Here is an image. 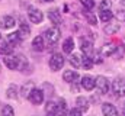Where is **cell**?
I'll list each match as a JSON object with an SVG mask.
<instances>
[{
  "instance_id": "obj_1",
  "label": "cell",
  "mask_w": 125,
  "mask_h": 116,
  "mask_svg": "<svg viewBox=\"0 0 125 116\" xmlns=\"http://www.w3.org/2000/svg\"><path fill=\"white\" fill-rule=\"evenodd\" d=\"M60 36H61V32L57 26H52V28H48L45 32H44V39L47 42L48 47H54L58 44L60 41Z\"/></svg>"
},
{
  "instance_id": "obj_2",
  "label": "cell",
  "mask_w": 125,
  "mask_h": 116,
  "mask_svg": "<svg viewBox=\"0 0 125 116\" xmlns=\"http://www.w3.org/2000/svg\"><path fill=\"white\" fill-rule=\"evenodd\" d=\"M64 64H65V58L60 52L52 54L51 58H50V61H48V65H50L51 71H60L62 67H64Z\"/></svg>"
},
{
  "instance_id": "obj_3",
  "label": "cell",
  "mask_w": 125,
  "mask_h": 116,
  "mask_svg": "<svg viewBox=\"0 0 125 116\" xmlns=\"http://www.w3.org/2000/svg\"><path fill=\"white\" fill-rule=\"evenodd\" d=\"M112 93L115 97L125 96V77H116L112 81Z\"/></svg>"
},
{
  "instance_id": "obj_4",
  "label": "cell",
  "mask_w": 125,
  "mask_h": 116,
  "mask_svg": "<svg viewBox=\"0 0 125 116\" xmlns=\"http://www.w3.org/2000/svg\"><path fill=\"white\" fill-rule=\"evenodd\" d=\"M44 94H45V93H44V90H42V88H38V87H35L31 93H29V96H28V100L31 102V105L38 106V105H41V103L44 102Z\"/></svg>"
},
{
  "instance_id": "obj_5",
  "label": "cell",
  "mask_w": 125,
  "mask_h": 116,
  "mask_svg": "<svg viewBox=\"0 0 125 116\" xmlns=\"http://www.w3.org/2000/svg\"><path fill=\"white\" fill-rule=\"evenodd\" d=\"M28 19L31 20L32 23H41L44 20V13L35 7V6H29L28 7Z\"/></svg>"
},
{
  "instance_id": "obj_6",
  "label": "cell",
  "mask_w": 125,
  "mask_h": 116,
  "mask_svg": "<svg viewBox=\"0 0 125 116\" xmlns=\"http://www.w3.org/2000/svg\"><path fill=\"white\" fill-rule=\"evenodd\" d=\"M3 62H4V65H6L9 70H12V71L19 70V68H21V64H22L21 57H15V55H4Z\"/></svg>"
},
{
  "instance_id": "obj_7",
  "label": "cell",
  "mask_w": 125,
  "mask_h": 116,
  "mask_svg": "<svg viewBox=\"0 0 125 116\" xmlns=\"http://www.w3.org/2000/svg\"><path fill=\"white\" fill-rule=\"evenodd\" d=\"M94 81H96V88L99 90V93L100 94H106L108 91H109V80L105 77V76H97L96 78H94Z\"/></svg>"
},
{
  "instance_id": "obj_8",
  "label": "cell",
  "mask_w": 125,
  "mask_h": 116,
  "mask_svg": "<svg viewBox=\"0 0 125 116\" xmlns=\"http://www.w3.org/2000/svg\"><path fill=\"white\" fill-rule=\"evenodd\" d=\"M16 26V19L10 15H4V16H0V28L1 29H13Z\"/></svg>"
},
{
  "instance_id": "obj_9",
  "label": "cell",
  "mask_w": 125,
  "mask_h": 116,
  "mask_svg": "<svg viewBox=\"0 0 125 116\" xmlns=\"http://www.w3.org/2000/svg\"><path fill=\"white\" fill-rule=\"evenodd\" d=\"M48 19H50V22H51L54 26H58V25L61 23V20H62L61 13H60V9H57V7L50 9V10H48Z\"/></svg>"
},
{
  "instance_id": "obj_10",
  "label": "cell",
  "mask_w": 125,
  "mask_h": 116,
  "mask_svg": "<svg viewBox=\"0 0 125 116\" xmlns=\"http://www.w3.org/2000/svg\"><path fill=\"white\" fill-rule=\"evenodd\" d=\"M45 47H47V42H45V39H44L42 35H38V36H35V38L32 39V49H33V51L42 52V51L45 49Z\"/></svg>"
},
{
  "instance_id": "obj_11",
  "label": "cell",
  "mask_w": 125,
  "mask_h": 116,
  "mask_svg": "<svg viewBox=\"0 0 125 116\" xmlns=\"http://www.w3.org/2000/svg\"><path fill=\"white\" fill-rule=\"evenodd\" d=\"M62 80L65 81V83H68V84H71V83H74V81H79L80 80V76H79V73L76 71V70H65L64 73H62Z\"/></svg>"
},
{
  "instance_id": "obj_12",
  "label": "cell",
  "mask_w": 125,
  "mask_h": 116,
  "mask_svg": "<svg viewBox=\"0 0 125 116\" xmlns=\"http://www.w3.org/2000/svg\"><path fill=\"white\" fill-rule=\"evenodd\" d=\"M6 41H7L10 45L16 47V45H19V44L23 41V36L21 35V32H19V30H15V32H10V33H7V36H6Z\"/></svg>"
},
{
  "instance_id": "obj_13",
  "label": "cell",
  "mask_w": 125,
  "mask_h": 116,
  "mask_svg": "<svg viewBox=\"0 0 125 116\" xmlns=\"http://www.w3.org/2000/svg\"><path fill=\"white\" fill-rule=\"evenodd\" d=\"M80 49H82V52L83 54H86V55H92L93 54V42L92 41H89V39H86V38H80Z\"/></svg>"
},
{
  "instance_id": "obj_14",
  "label": "cell",
  "mask_w": 125,
  "mask_h": 116,
  "mask_svg": "<svg viewBox=\"0 0 125 116\" xmlns=\"http://www.w3.org/2000/svg\"><path fill=\"white\" fill-rule=\"evenodd\" d=\"M80 84H82V87H83L84 90L92 91L94 87H96V81H94V78L92 76H83V77L80 78Z\"/></svg>"
},
{
  "instance_id": "obj_15",
  "label": "cell",
  "mask_w": 125,
  "mask_h": 116,
  "mask_svg": "<svg viewBox=\"0 0 125 116\" xmlns=\"http://www.w3.org/2000/svg\"><path fill=\"white\" fill-rule=\"evenodd\" d=\"M119 29H121L119 20H109V22H106L103 30H105V33H108V35H114V33H116Z\"/></svg>"
},
{
  "instance_id": "obj_16",
  "label": "cell",
  "mask_w": 125,
  "mask_h": 116,
  "mask_svg": "<svg viewBox=\"0 0 125 116\" xmlns=\"http://www.w3.org/2000/svg\"><path fill=\"white\" fill-rule=\"evenodd\" d=\"M74 47H76V44H74V39L71 38V36H68V38H65L64 39V42H62V52L64 54H71L73 51H74Z\"/></svg>"
},
{
  "instance_id": "obj_17",
  "label": "cell",
  "mask_w": 125,
  "mask_h": 116,
  "mask_svg": "<svg viewBox=\"0 0 125 116\" xmlns=\"http://www.w3.org/2000/svg\"><path fill=\"white\" fill-rule=\"evenodd\" d=\"M89 105H90V103H89V99L84 97V96H79V97L76 99V106H77L79 109H82L83 113L89 110Z\"/></svg>"
},
{
  "instance_id": "obj_18",
  "label": "cell",
  "mask_w": 125,
  "mask_h": 116,
  "mask_svg": "<svg viewBox=\"0 0 125 116\" xmlns=\"http://www.w3.org/2000/svg\"><path fill=\"white\" fill-rule=\"evenodd\" d=\"M102 113L106 116H115L118 115V109L112 103H102Z\"/></svg>"
},
{
  "instance_id": "obj_19",
  "label": "cell",
  "mask_w": 125,
  "mask_h": 116,
  "mask_svg": "<svg viewBox=\"0 0 125 116\" xmlns=\"http://www.w3.org/2000/svg\"><path fill=\"white\" fill-rule=\"evenodd\" d=\"M13 45H10L7 41H0V55H12L13 54Z\"/></svg>"
},
{
  "instance_id": "obj_20",
  "label": "cell",
  "mask_w": 125,
  "mask_h": 116,
  "mask_svg": "<svg viewBox=\"0 0 125 116\" xmlns=\"http://www.w3.org/2000/svg\"><path fill=\"white\" fill-rule=\"evenodd\" d=\"M35 88V84H33V81H26L23 86L21 87V90H19V93H21V96L22 97H25V99H28V96H29V93H31L32 90Z\"/></svg>"
},
{
  "instance_id": "obj_21",
  "label": "cell",
  "mask_w": 125,
  "mask_h": 116,
  "mask_svg": "<svg viewBox=\"0 0 125 116\" xmlns=\"http://www.w3.org/2000/svg\"><path fill=\"white\" fill-rule=\"evenodd\" d=\"M45 113H48V115H58V105H57V102L48 100L45 103Z\"/></svg>"
},
{
  "instance_id": "obj_22",
  "label": "cell",
  "mask_w": 125,
  "mask_h": 116,
  "mask_svg": "<svg viewBox=\"0 0 125 116\" xmlns=\"http://www.w3.org/2000/svg\"><path fill=\"white\" fill-rule=\"evenodd\" d=\"M6 96L9 97V99H13V100H16L18 97H19V88L16 84H9L7 88H6Z\"/></svg>"
},
{
  "instance_id": "obj_23",
  "label": "cell",
  "mask_w": 125,
  "mask_h": 116,
  "mask_svg": "<svg viewBox=\"0 0 125 116\" xmlns=\"http://www.w3.org/2000/svg\"><path fill=\"white\" fill-rule=\"evenodd\" d=\"M70 65L73 67V68H80L82 67V55L80 54H70Z\"/></svg>"
},
{
  "instance_id": "obj_24",
  "label": "cell",
  "mask_w": 125,
  "mask_h": 116,
  "mask_svg": "<svg viewBox=\"0 0 125 116\" xmlns=\"http://www.w3.org/2000/svg\"><path fill=\"white\" fill-rule=\"evenodd\" d=\"M99 19H100L103 23H106V22H109V20H112V19H114V13L111 12V9L99 10Z\"/></svg>"
},
{
  "instance_id": "obj_25",
  "label": "cell",
  "mask_w": 125,
  "mask_h": 116,
  "mask_svg": "<svg viewBox=\"0 0 125 116\" xmlns=\"http://www.w3.org/2000/svg\"><path fill=\"white\" fill-rule=\"evenodd\" d=\"M116 47H118V45H115L114 42H109V44H106V45L103 47V49H102V54H103L105 57H109V55L115 54V51H116Z\"/></svg>"
},
{
  "instance_id": "obj_26",
  "label": "cell",
  "mask_w": 125,
  "mask_h": 116,
  "mask_svg": "<svg viewBox=\"0 0 125 116\" xmlns=\"http://www.w3.org/2000/svg\"><path fill=\"white\" fill-rule=\"evenodd\" d=\"M18 30L21 32V35H22L23 38H28L29 33H31V26H29L25 20H21V23H19V29H18Z\"/></svg>"
},
{
  "instance_id": "obj_27",
  "label": "cell",
  "mask_w": 125,
  "mask_h": 116,
  "mask_svg": "<svg viewBox=\"0 0 125 116\" xmlns=\"http://www.w3.org/2000/svg\"><path fill=\"white\" fill-rule=\"evenodd\" d=\"M93 59L90 55H86V54H83V57H82V67H83V70H90L92 67H93Z\"/></svg>"
},
{
  "instance_id": "obj_28",
  "label": "cell",
  "mask_w": 125,
  "mask_h": 116,
  "mask_svg": "<svg viewBox=\"0 0 125 116\" xmlns=\"http://www.w3.org/2000/svg\"><path fill=\"white\" fill-rule=\"evenodd\" d=\"M84 18H86V20H87L89 25H92V26H96L97 25V18L94 16V13H92L90 10L84 12Z\"/></svg>"
},
{
  "instance_id": "obj_29",
  "label": "cell",
  "mask_w": 125,
  "mask_h": 116,
  "mask_svg": "<svg viewBox=\"0 0 125 116\" xmlns=\"http://www.w3.org/2000/svg\"><path fill=\"white\" fill-rule=\"evenodd\" d=\"M57 105H58V115L60 113H68V110H67V102H65L64 97H60L58 99Z\"/></svg>"
},
{
  "instance_id": "obj_30",
  "label": "cell",
  "mask_w": 125,
  "mask_h": 116,
  "mask_svg": "<svg viewBox=\"0 0 125 116\" xmlns=\"http://www.w3.org/2000/svg\"><path fill=\"white\" fill-rule=\"evenodd\" d=\"M0 113L3 116H13L15 115V109L10 106V105H3L1 106V110H0Z\"/></svg>"
},
{
  "instance_id": "obj_31",
  "label": "cell",
  "mask_w": 125,
  "mask_h": 116,
  "mask_svg": "<svg viewBox=\"0 0 125 116\" xmlns=\"http://www.w3.org/2000/svg\"><path fill=\"white\" fill-rule=\"evenodd\" d=\"M80 3L86 10H92L94 7V0H80Z\"/></svg>"
},
{
  "instance_id": "obj_32",
  "label": "cell",
  "mask_w": 125,
  "mask_h": 116,
  "mask_svg": "<svg viewBox=\"0 0 125 116\" xmlns=\"http://www.w3.org/2000/svg\"><path fill=\"white\" fill-rule=\"evenodd\" d=\"M90 57H92V59H93L94 64H100V62H102V57H103V54H100L99 51H93V54H92Z\"/></svg>"
},
{
  "instance_id": "obj_33",
  "label": "cell",
  "mask_w": 125,
  "mask_h": 116,
  "mask_svg": "<svg viewBox=\"0 0 125 116\" xmlns=\"http://www.w3.org/2000/svg\"><path fill=\"white\" fill-rule=\"evenodd\" d=\"M111 6H112L111 0H102V1L99 3V10H106V9H111Z\"/></svg>"
},
{
  "instance_id": "obj_34",
  "label": "cell",
  "mask_w": 125,
  "mask_h": 116,
  "mask_svg": "<svg viewBox=\"0 0 125 116\" xmlns=\"http://www.w3.org/2000/svg\"><path fill=\"white\" fill-rule=\"evenodd\" d=\"M124 52H125L124 45H118V47H116V51H115V57H116V59H121V58L124 57Z\"/></svg>"
},
{
  "instance_id": "obj_35",
  "label": "cell",
  "mask_w": 125,
  "mask_h": 116,
  "mask_svg": "<svg viewBox=\"0 0 125 116\" xmlns=\"http://www.w3.org/2000/svg\"><path fill=\"white\" fill-rule=\"evenodd\" d=\"M42 90H44V93L48 91L47 94H50V96L54 94V87H52V84H50V83H44V84H42Z\"/></svg>"
},
{
  "instance_id": "obj_36",
  "label": "cell",
  "mask_w": 125,
  "mask_h": 116,
  "mask_svg": "<svg viewBox=\"0 0 125 116\" xmlns=\"http://www.w3.org/2000/svg\"><path fill=\"white\" fill-rule=\"evenodd\" d=\"M83 112H82V109H79L77 106L74 107V109H71V110H68V115H82Z\"/></svg>"
},
{
  "instance_id": "obj_37",
  "label": "cell",
  "mask_w": 125,
  "mask_h": 116,
  "mask_svg": "<svg viewBox=\"0 0 125 116\" xmlns=\"http://www.w3.org/2000/svg\"><path fill=\"white\" fill-rule=\"evenodd\" d=\"M39 1H42V3H51V1H54V0H39Z\"/></svg>"
},
{
  "instance_id": "obj_38",
  "label": "cell",
  "mask_w": 125,
  "mask_h": 116,
  "mask_svg": "<svg viewBox=\"0 0 125 116\" xmlns=\"http://www.w3.org/2000/svg\"><path fill=\"white\" fill-rule=\"evenodd\" d=\"M122 112H124V115H125V105H124V109H122Z\"/></svg>"
},
{
  "instance_id": "obj_39",
  "label": "cell",
  "mask_w": 125,
  "mask_h": 116,
  "mask_svg": "<svg viewBox=\"0 0 125 116\" xmlns=\"http://www.w3.org/2000/svg\"><path fill=\"white\" fill-rule=\"evenodd\" d=\"M0 41H1V33H0Z\"/></svg>"
},
{
  "instance_id": "obj_40",
  "label": "cell",
  "mask_w": 125,
  "mask_h": 116,
  "mask_svg": "<svg viewBox=\"0 0 125 116\" xmlns=\"http://www.w3.org/2000/svg\"><path fill=\"white\" fill-rule=\"evenodd\" d=\"M0 71H1V67H0Z\"/></svg>"
},
{
  "instance_id": "obj_41",
  "label": "cell",
  "mask_w": 125,
  "mask_h": 116,
  "mask_svg": "<svg viewBox=\"0 0 125 116\" xmlns=\"http://www.w3.org/2000/svg\"><path fill=\"white\" fill-rule=\"evenodd\" d=\"M124 42H125V38H124Z\"/></svg>"
}]
</instances>
